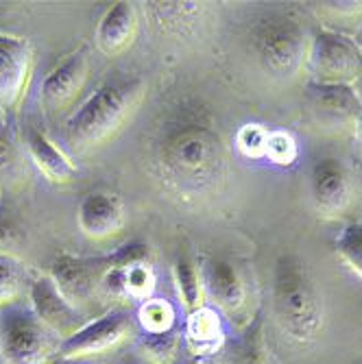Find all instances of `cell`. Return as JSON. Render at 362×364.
<instances>
[{
    "instance_id": "obj_1",
    "label": "cell",
    "mask_w": 362,
    "mask_h": 364,
    "mask_svg": "<svg viewBox=\"0 0 362 364\" xmlns=\"http://www.w3.org/2000/svg\"><path fill=\"white\" fill-rule=\"evenodd\" d=\"M155 164L161 179L181 194L212 190L227 168V146L212 116L196 105L179 107L159 129Z\"/></svg>"
},
{
    "instance_id": "obj_2",
    "label": "cell",
    "mask_w": 362,
    "mask_h": 364,
    "mask_svg": "<svg viewBox=\"0 0 362 364\" xmlns=\"http://www.w3.org/2000/svg\"><path fill=\"white\" fill-rule=\"evenodd\" d=\"M144 94L147 83L138 77L101 85L65 120V144L79 155L107 144L138 114Z\"/></svg>"
},
{
    "instance_id": "obj_3",
    "label": "cell",
    "mask_w": 362,
    "mask_h": 364,
    "mask_svg": "<svg viewBox=\"0 0 362 364\" xmlns=\"http://www.w3.org/2000/svg\"><path fill=\"white\" fill-rule=\"evenodd\" d=\"M273 306L284 332L299 341H312L323 321V306L306 264L294 255H282L275 267Z\"/></svg>"
},
{
    "instance_id": "obj_4",
    "label": "cell",
    "mask_w": 362,
    "mask_h": 364,
    "mask_svg": "<svg viewBox=\"0 0 362 364\" xmlns=\"http://www.w3.org/2000/svg\"><path fill=\"white\" fill-rule=\"evenodd\" d=\"M61 341L42 325L33 310L11 306L0 316V360L3 364H53Z\"/></svg>"
},
{
    "instance_id": "obj_5",
    "label": "cell",
    "mask_w": 362,
    "mask_h": 364,
    "mask_svg": "<svg viewBox=\"0 0 362 364\" xmlns=\"http://www.w3.org/2000/svg\"><path fill=\"white\" fill-rule=\"evenodd\" d=\"M251 48L267 73L292 77L302 68L306 55L304 31L294 20L271 14L251 28Z\"/></svg>"
},
{
    "instance_id": "obj_6",
    "label": "cell",
    "mask_w": 362,
    "mask_h": 364,
    "mask_svg": "<svg viewBox=\"0 0 362 364\" xmlns=\"http://www.w3.org/2000/svg\"><path fill=\"white\" fill-rule=\"evenodd\" d=\"M131 336V318L124 312H110L103 318L85 323L75 336L59 345L57 358H81L94 360L116 347H120Z\"/></svg>"
},
{
    "instance_id": "obj_7",
    "label": "cell",
    "mask_w": 362,
    "mask_h": 364,
    "mask_svg": "<svg viewBox=\"0 0 362 364\" xmlns=\"http://www.w3.org/2000/svg\"><path fill=\"white\" fill-rule=\"evenodd\" d=\"M33 75V46L28 40L0 33V109L20 107Z\"/></svg>"
},
{
    "instance_id": "obj_8",
    "label": "cell",
    "mask_w": 362,
    "mask_h": 364,
    "mask_svg": "<svg viewBox=\"0 0 362 364\" xmlns=\"http://www.w3.org/2000/svg\"><path fill=\"white\" fill-rule=\"evenodd\" d=\"M28 299L31 310L42 325L63 343L70 336H75L79 329L85 325L83 312H79L73 304L63 299V294L57 290L55 282L48 275L38 277L28 286Z\"/></svg>"
},
{
    "instance_id": "obj_9",
    "label": "cell",
    "mask_w": 362,
    "mask_h": 364,
    "mask_svg": "<svg viewBox=\"0 0 362 364\" xmlns=\"http://www.w3.org/2000/svg\"><path fill=\"white\" fill-rule=\"evenodd\" d=\"M90 79V57L85 48L65 57L42 83V105L50 114L68 112L83 94Z\"/></svg>"
},
{
    "instance_id": "obj_10",
    "label": "cell",
    "mask_w": 362,
    "mask_h": 364,
    "mask_svg": "<svg viewBox=\"0 0 362 364\" xmlns=\"http://www.w3.org/2000/svg\"><path fill=\"white\" fill-rule=\"evenodd\" d=\"M103 262L101 259H81L73 255H59L50 267V279L63 299L73 304L79 312L94 299L96 290H101Z\"/></svg>"
},
{
    "instance_id": "obj_11",
    "label": "cell",
    "mask_w": 362,
    "mask_h": 364,
    "mask_svg": "<svg viewBox=\"0 0 362 364\" xmlns=\"http://www.w3.org/2000/svg\"><path fill=\"white\" fill-rule=\"evenodd\" d=\"M310 68L321 83L345 85L358 77L362 59L347 40L336 36H319L310 53Z\"/></svg>"
},
{
    "instance_id": "obj_12",
    "label": "cell",
    "mask_w": 362,
    "mask_h": 364,
    "mask_svg": "<svg viewBox=\"0 0 362 364\" xmlns=\"http://www.w3.org/2000/svg\"><path fill=\"white\" fill-rule=\"evenodd\" d=\"M79 229L87 240L107 242L122 234L127 225L120 198L110 192H90L79 205Z\"/></svg>"
},
{
    "instance_id": "obj_13",
    "label": "cell",
    "mask_w": 362,
    "mask_h": 364,
    "mask_svg": "<svg viewBox=\"0 0 362 364\" xmlns=\"http://www.w3.org/2000/svg\"><path fill=\"white\" fill-rule=\"evenodd\" d=\"M201 282H203V292L210 296L218 310L227 314H236L245 306V296H247L245 284L238 271L227 259L220 257L208 259L201 271Z\"/></svg>"
},
{
    "instance_id": "obj_14",
    "label": "cell",
    "mask_w": 362,
    "mask_h": 364,
    "mask_svg": "<svg viewBox=\"0 0 362 364\" xmlns=\"http://www.w3.org/2000/svg\"><path fill=\"white\" fill-rule=\"evenodd\" d=\"M138 36V11L129 3H116L96 26V48L107 57L129 50Z\"/></svg>"
},
{
    "instance_id": "obj_15",
    "label": "cell",
    "mask_w": 362,
    "mask_h": 364,
    "mask_svg": "<svg viewBox=\"0 0 362 364\" xmlns=\"http://www.w3.org/2000/svg\"><path fill=\"white\" fill-rule=\"evenodd\" d=\"M26 151H28V157L33 159V164H36L40 173L48 181L63 186V183H70L77 177L75 161L57 144H53L42 131L33 129V127L26 129Z\"/></svg>"
},
{
    "instance_id": "obj_16",
    "label": "cell",
    "mask_w": 362,
    "mask_h": 364,
    "mask_svg": "<svg viewBox=\"0 0 362 364\" xmlns=\"http://www.w3.org/2000/svg\"><path fill=\"white\" fill-rule=\"evenodd\" d=\"M312 194L323 212L343 210L349 198L347 173L336 159H321L312 171Z\"/></svg>"
},
{
    "instance_id": "obj_17",
    "label": "cell",
    "mask_w": 362,
    "mask_h": 364,
    "mask_svg": "<svg viewBox=\"0 0 362 364\" xmlns=\"http://www.w3.org/2000/svg\"><path fill=\"white\" fill-rule=\"evenodd\" d=\"M308 92H310L312 109L319 116L332 118V120H349V118L362 116L358 96L347 85L316 83V85H310Z\"/></svg>"
},
{
    "instance_id": "obj_18",
    "label": "cell",
    "mask_w": 362,
    "mask_h": 364,
    "mask_svg": "<svg viewBox=\"0 0 362 364\" xmlns=\"http://www.w3.org/2000/svg\"><path fill=\"white\" fill-rule=\"evenodd\" d=\"M186 345L196 355H210L214 353L223 343V323L216 312V308L203 306L194 310L186 318L183 327Z\"/></svg>"
},
{
    "instance_id": "obj_19",
    "label": "cell",
    "mask_w": 362,
    "mask_h": 364,
    "mask_svg": "<svg viewBox=\"0 0 362 364\" xmlns=\"http://www.w3.org/2000/svg\"><path fill=\"white\" fill-rule=\"evenodd\" d=\"M136 321L142 327L144 336H166L173 334V327L177 323V310L164 296H149L138 306Z\"/></svg>"
},
{
    "instance_id": "obj_20",
    "label": "cell",
    "mask_w": 362,
    "mask_h": 364,
    "mask_svg": "<svg viewBox=\"0 0 362 364\" xmlns=\"http://www.w3.org/2000/svg\"><path fill=\"white\" fill-rule=\"evenodd\" d=\"M175 284H177L181 306L188 314L203 308L206 292H203L201 273L196 271L194 262L190 259L188 253H179L175 259Z\"/></svg>"
},
{
    "instance_id": "obj_21",
    "label": "cell",
    "mask_w": 362,
    "mask_h": 364,
    "mask_svg": "<svg viewBox=\"0 0 362 364\" xmlns=\"http://www.w3.org/2000/svg\"><path fill=\"white\" fill-rule=\"evenodd\" d=\"M122 277V296L131 301H144L153 296L155 290V271L147 259L131 262L120 267Z\"/></svg>"
},
{
    "instance_id": "obj_22",
    "label": "cell",
    "mask_w": 362,
    "mask_h": 364,
    "mask_svg": "<svg viewBox=\"0 0 362 364\" xmlns=\"http://www.w3.org/2000/svg\"><path fill=\"white\" fill-rule=\"evenodd\" d=\"M24 269L22 264L7 253H0V308L18 306L24 294Z\"/></svg>"
},
{
    "instance_id": "obj_23",
    "label": "cell",
    "mask_w": 362,
    "mask_h": 364,
    "mask_svg": "<svg viewBox=\"0 0 362 364\" xmlns=\"http://www.w3.org/2000/svg\"><path fill=\"white\" fill-rule=\"evenodd\" d=\"M22 177H24V166L20 161V153L16 144L3 134V129H0V188H3V181L14 186Z\"/></svg>"
},
{
    "instance_id": "obj_24",
    "label": "cell",
    "mask_w": 362,
    "mask_h": 364,
    "mask_svg": "<svg viewBox=\"0 0 362 364\" xmlns=\"http://www.w3.org/2000/svg\"><path fill=\"white\" fill-rule=\"evenodd\" d=\"M267 138L269 131L262 124H245L236 136V146L245 157L260 159L267 157Z\"/></svg>"
},
{
    "instance_id": "obj_25",
    "label": "cell",
    "mask_w": 362,
    "mask_h": 364,
    "mask_svg": "<svg viewBox=\"0 0 362 364\" xmlns=\"http://www.w3.org/2000/svg\"><path fill=\"white\" fill-rule=\"evenodd\" d=\"M336 247L339 253L349 262V267L362 275V223L345 227L336 240Z\"/></svg>"
},
{
    "instance_id": "obj_26",
    "label": "cell",
    "mask_w": 362,
    "mask_h": 364,
    "mask_svg": "<svg viewBox=\"0 0 362 364\" xmlns=\"http://www.w3.org/2000/svg\"><path fill=\"white\" fill-rule=\"evenodd\" d=\"M267 157L273 164L288 166V164L297 159V142L286 131H273L267 138Z\"/></svg>"
},
{
    "instance_id": "obj_27",
    "label": "cell",
    "mask_w": 362,
    "mask_h": 364,
    "mask_svg": "<svg viewBox=\"0 0 362 364\" xmlns=\"http://www.w3.org/2000/svg\"><path fill=\"white\" fill-rule=\"evenodd\" d=\"M140 355L149 360V364H169L175 355V338L166 336H147L140 345Z\"/></svg>"
},
{
    "instance_id": "obj_28",
    "label": "cell",
    "mask_w": 362,
    "mask_h": 364,
    "mask_svg": "<svg viewBox=\"0 0 362 364\" xmlns=\"http://www.w3.org/2000/svg\"><path fill=\"white\" fill-rule=\"evenodd\" d=\"M24 245V231L14 223H0V253H7L16 257V251Z\"/></svg>"
},
{
    "instance_id": "obj_29",
    "label": "cell",
    "mask_w": 362,
    "mask_h": 364,
    "mask_svg": "<svg viewBox=\"0 0 362 364\" xmlns=\"http://www.w3.org/2000/svg\"><path fill=\"white\" fill-rule=\"evenodd\" d=\"M53 364H94V360H81V358H57Z\"/></svg>"
},
{
    "instance_id": "obj_30",
    "label": "cell",
    "mask_w": 362,
    "mask_h": 364,
    "mask_svg": "<svg viewBox=\"0 0 362 364\" xmlns=\"http://www.w3.org/2000/svg\"><path fill=\"white\" fill-rule=\"evenodd\" d=\"M5 116H7V114H5L3 109H0V129H3V127H5Z\"/></svg>"
},
{
    "instance_id": "obj_31",
    "label": "cell",
    "mask_w": 362,
    "mask_h": 364,
    "mask_svg": "<svg viewBox=\"0 0 362 364\" xmlns=\"http://www.w3.org/2000/svg\"><path fill=\"white\" fill-rule=\"evenodd\" d=\"M358 134H360V138H362V116L358 118Z\"/></svg>"
},
{
    "instance_id": "obj_32",
    "label": "cell",
    "mask_w": 362,
    "mask_h": 364,
    "mask_svg": "<svg viewBox=\"0 0 362 364\" xmlns=\"http://www.w3.org/2000/svg\"><path fill=\"white\" fill-rule=\"evenodd\" d=\"M0 201H3V188H0Z\"/></svg>"
},
{
    "instance_id": "obj_33",
    "label": "cell",
    "mask_w": 362,
    "mask_h": 364,
    "mask_svg": "<svg viewBox=\"0 0 362 364\" xmlns=\"http://www.w3.org/2000/svg\"><path fill=\"white\" fill-rule=\"evenodd\" d=\"M120 364H134V362H120Z\"/></svg>"
}]
</instances>
